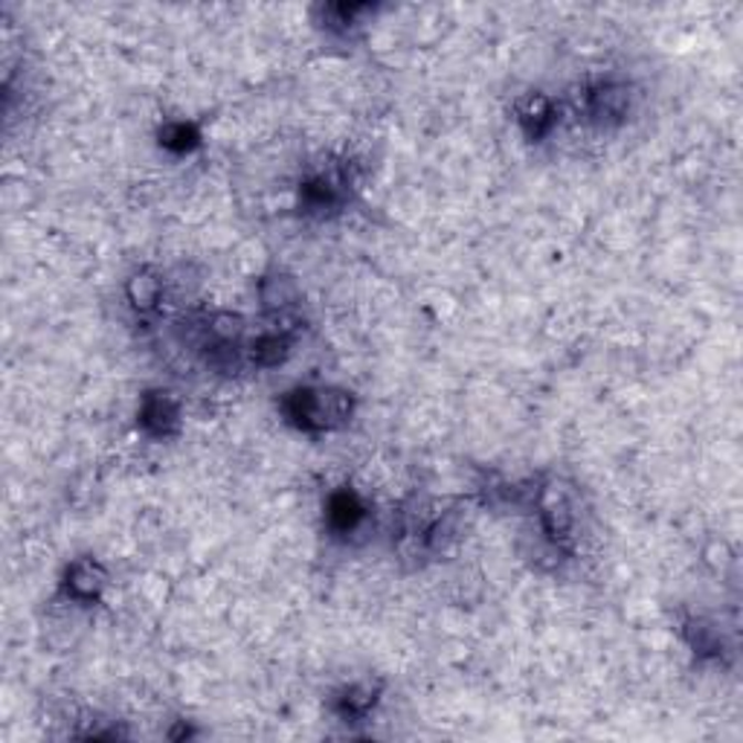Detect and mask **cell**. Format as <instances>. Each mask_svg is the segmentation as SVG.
Masks as SVG:
<instances>
[{"mask_svg":"<svg viewBox=\"0 0 743 743\" xmlns=\"http://www.w3.org/2000/svg\"><path fill=\"white\" fill-rule=\"evenodd\" d=\"M354 410L352 395L331 386H299L283 399V413L299 431L322 433L349 424Z\"/></svg>","mask_w":743,"mask_h":743,"instance_id":"cell-1","label":"cell"},{"mask_svg":"<svg viewBox=\"0 0 743 743\" xmlns=\"http://www.w3.org/2000/svg\"><path fill=\"white\" fill-rule=\"evenodd\" d=\"M538 520L540 529L552 543V549H570L572 532H575V506L572 497L561 482H549L538 488Z\"/></svg>","mask_w":743,"mask_h":743,"instance_id":"cell-2","label":"cell"},{"mask_svg":"<svg viewBox=\"0 0 743 743\" xmlns=\"http://www.w3.org/2000/svg\"><path fill=\"white\" fill-rule=\"evenodd\" d=\"M630 103H634V94L625 82H598V85L587 87L584 94V110L587 117L598 126H616L622 119L630 114Z\"/></svg>","mask_w":743,"mask_h":743,"instance_id":"cell-3","label":"cell"},{"mask_svg":"<svg viewBox=\"0 0 743 743\" xmlns=\"http://www.w3.org/2000/svg\"><path fill=\"white\" fill-rule=\"evenodd\" d=\"M140 431L151 438H172L180 433V401L172 392H146L140 401Z\"/></svg>","mask_w":743,"mask_h":743,"instance_id":"cell-4","label":"cell"},{"mask_svg":"<svg viewBox=\"0 0 743 743\" xmlns=\"http://www.w3.org/2000/svg\"><path fill=\"white\" fill-rule=\"evenodd\" d=\"M108 587V572L96 558H76L67 572H64L62 590L64 595L76 604H94L103 598Z\"/></svg>","mask_w":743,"mask_h":743,"instance_id":"cell-5","label":"cell"},{"mask_svg":"<svg viewBox=\"0 0 743 743\" xmlns=\"http://www.w3.org/2000/svg\"><path fill=\"white\" fill-rule=\"evenodd\" d=\"M369 509L367 502L360 500L352 488H340L326 502V523L337 538H349V534L360 532V526L367 523Z\"/></svg>","mask_w":743,"mask_h":743,"instance_id":"cell-6","label":"cell"},{"mask_svg":"<svg viewBox=\"0 0 743 743\" xmlns=\"http://www.w3.org/2000/svg\"><path fill=\"white\" fill-rule=\"evenodd\" d=\"M517 126L523 128L529 140H543L558 126V108L546 94H529L517 103Z\"/></svg>","mask_w":743,"mask_h":743,"instance_id":"cell-7","label":"cell"},{"mask_svg":"<svg viewBox=\"0 0 743 743\" xmlns=\"http://www.w3.org/2000/svg\"><path fill=\"white\" fill-rule=\"evenodd\" d=\"M294 352V331L290 329H267L247 343L244 358L251 360L258 369H274L283 367L285 360Z\"/></svg>","mask_w":743,"mask_h":743,"instance_id":"cell-8","label":"cell"},{"mask_svg":"<svg viewBox=\"0 0 743 743\" xmlns=\"http://www.w3.org/2000/svg\"><path fill=\"white\" fill-rule=\"evenodd\" d=\"M126 299L137 314L157 311L160 299H163V279L155 270H149V267L134 270L126 283Z\"/></svg>","mask_w":743,"mask_h":743,"instance_id":"cell-9","label":"cell"},{"mask_svg":"<svg viewBox=\"0 0 743 743\" xmlns=\"http://www.w3.org/2000/svg\"><path fill=\"white\" fill-rule=\"evenodd\" d=\"M378 694H381V686H375V682L369 680L352 682V686H346V689L335 697L337 714L343 720H363L378 705Z\"/></svg>","mask_w":743,"mask_h":743,"instance_id":"cell-10","label":"cell"},{"mask_svg":"<svg viewBox=\"0 0 743 743\" xmlns=\"http://www.w3.org/2000/svg\"><path fill=\"white\" fill-rule=\"evenodd\" d=\"M320 12L326 30L337 32V35H352L358 26L367 24L369 15H375V7H346V3H335V7H322Z\"/></svg>","mask_w":743,"mask_h":743,"instance_id":"cell-11","label":"cell"},{"mask_svg":"<svg viewBox=\"0 0 743 743\" xmlns=\"http://www.w3.org/2000/svg\"><path fill=\"white\" fill-rule=\"evenodd\" d=\"M297 299H299V288L290 276L274 274V276H267L265 283H262V302H265L267 311L285 314L288 308L297 306Z\"/></svg>","mask_w":743,"mask_h":743,"instance_id":"cell-12","label":"cell"},{"mask_svg":"<svg viewBox=\"0 0 743 743\" xmlns=\"http://www.w3.org/2000/svg\"><path fill=\"white\" fill-rule=\"evenodd\" d=\"M686 639H689L691 650L700 657H720L723 654V636L714 625L703 622V618H689L686 622Z\"/></svg>","mask_w":743,"mask_h":743,"instance_id":"cell-13","label":"cell"},{"mask_svg":"<svg viewBox=\"0 0 743 743\" xmlns=\"http://www.w3.org/2000/svg\"><path fill=\"white\" fill-rule=\"evenodd\" d=\"M201 142V131H198L192 123H183V119H178V123H166L163 128H160V146L169 151H178V155H183V151H192Z\"/></svg>","mask_w":743,"mask_h":743,"instance_id":"cell-14","label":"cell"}]
</instances>
